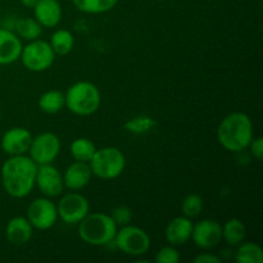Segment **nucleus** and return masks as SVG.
Segmentation results:
<instances>
[{
    "instance_id": "obj_11",
    "label": "nucleus",
    "mask_w": 263,
    "mask_h": 263,
    "mask_svg": "<svg viewBox=\"0 0 263 263\" xmlns=\"http://www.w3.org/2000/svg\"><path fill=\"white\" fill-rule=\"evenodd\" d=\"M35 185L46 198L58 197L63 192V176L51 163L40 164L37 166Z\"/></svg>"
},
{
    "instance_id": "obj_2",
    "label": "nucleus",
    "mask_w": 263,
    "mask_h": 263,
    "mask_svg": "<svg viewBox=\"0 0 263 263\" xmlns=\"http://www.w3.org/2000/svg\"><path fill=\"white\" fill-rule=\"evenodd\" d=\"M253 138V123L249 116L243 112L230 113L218 125V143L229 152L244 151Z\"/></svg>"
},
{
    "instance_id": "obj_29",
    "label": "nucleus",
    "mask_w": 263,
    "mask_h": 263,
    "mask_svg": "<svg viewBox=\"0 0 263 263\" xmlns=\"http://www.w3.org/2000/svg\"><path fill=\"white\" fill-rule=\"evenodd\" d=\"M110 217L115 220V222L117 225L125 226L130 223L131 218H133V213H131L130 208L125 207V205H120V207L113 210V213L110 215Z\"/></svg>"
},
{
    "instance_id": "obj_16",
    "label": "nucleus",
    "mask_w": 263,
    "mask_h": 263,
    "mask_svg": "<svg viewBox=\"0 0 263 263\" xmlns=\"http://www.w3.org/2000/svg\"><path fill=\"white\" fill-rule=\"evenodd\" d=\"M33 9L35 20L43 27L53 28L62 20V7L58 0H37Z\"/></svg>"
},
{
    "instance_id": "obj_26",
    "label": "nucleus",
    "mask_w": 263,
    "mask_h": 263,
    "mask_svg": "<svg viewBox=\"0 0 263 263\" xmlns=\"http://www.w3.org/2000/svg\"><path fill=\"white\" fill-rule=\"evenodd\" d=\"M203 210V199L198 194H189L184 198L181 203L182 216L187 218H194L200 215Z\"/></svg>"
},
{
    "instance_id": "obj_27",
    "label": "nucleus",
    "mask_w": 263,
    "mask_h": 263,
    "mask_svg": "<svg viewBox=\"0 0 263 263\" xmlns=\"http://www.w3.org/2000/svg\"><path fill=\"white\" fill-rule=\"evenodd\" d=\"M180 254L174 246H167L159 249L156 254L157 263H179Z\"/></svg>"
},
{
    "instance_id": "obj_12",
    "label": "nucleus",
    "mask_w": 263,
    "mask_h": 263,
    "mask_svg": "<svg viewBox=\"0 0 263 263\" xmlns=\"http://www.w3.org/2000/svg\"><path fill=\"white\" fill-rule=\"evenodd\" d=\"M192 239L199 248H213L222 240V226L215 220H202L197 225H193Z\"/></svg>"
},
{
    "instance_id": "obj_15",
    "label": "nucleus",
    "mask_w": 263,
    "mask_h": 263,
    "mask_svg": "<svg viewBox=\"0 0 263 263\" xmlns=\"http://www.w3.org/2000/svg\"><path fill=\"white\" fill-rule=\"evenodd\" d=\"M33 226L31 225L27 217L17 216V217L10 218L9 222L5 226V236L7 240L13 246H25L32 238Z\"/></svg>"
},
{
    "instance_id": "obj_7",
    "label": "nucleus",
    "mask_w": 263,
    "mask_h": 263,
    "mask_svg": "<svg viewBox=\"0 0 263 263\" xmlns=\"http://www.w3.org/2000/svg\"><path fill=\"white\" fill-rule=\"evenodd\" d=\"M115 241L121 252L134 257L143 256L151 248V236L138 226L125 225L121 230H117Z\"/></svg>"
},
{
    "instance_id": "obj_17",
    "label": "nucleus",
    "mask_w": 263,
    "mask_h": 263,
    "mask_svg": "<svg viewBox=\"0 0 263 263\" xmlns=\"http://www.w3.org/2000/svg\"><path fill=\"white\" fill-rule=\"evenodd\" d=\"M22 43L14 32L0 28V66L14 63L22 53Z\"/></svg>"
},
{
    "instance_id": "obj_5",
    "label": "nucleus",
    "mask_w": 263,
    "mask_h": 263,
    "mask_svg": "<svg viewBox=\"0 0 263 263\" xmlns=\"http://www.w3.org/2000/svg\"><path fill=\"white\" fill-rule=\"evenodd\" d=\"M89 166L94 176L102 180H113L120 176L126 167V157L116 146L97 149Z\"/></svg>"
},
{
    "instance_id": "obj_28",
    "label": "nucleus",
    "mask_w": 263,
    "mask_h": 263,
    "mask_svg": "<svg viewBox=\"0 0 263 263\" xmlns=\"http://www.w3.org/2000/svg\"><path fill=\"white\" fill-rule=\"evenodd\" d=\"M153 120L152 118H145V117H138L133 118L131 121H128L126 123V128L131 133H145L153 125Z\"/></svg>"
},
{
    "instance_id": "obj_31",
    "label": "nucleus",
    "mask_w": 263,
    "mask_h": 263,
    "mask_svg": "<svg viewBox=\"0 0 263 263\" xmlns=\"http://www.w3.org/2000/svg\"><path fill=\"white\" fill-rule=\"evenodd\" d=\"M193 261L194 263H221V258L212 253H200Z\"/></svg>"
},
{
    "instance_id": "obj_33",
    "label": "nucleus",
    "mask_w": 263,
    "mask_h": 263,
    "mask_svg": "<svg viewBox=\"0 0 263 263\" xmlns=\"http://www.w3.org/2000/svg\"><path fill=\"white\" fill-rule=\"evenodd\" d=\"M0 120H2V112H0Z\"/></svg>"
},
{
    "instance_id": "obj_9",
    "label": "nucleus",
    "mask_w": 263,
    "mask_h": 263,
    "mask_svg": "<svg viewBox=\"0 0 263 263\" xmlns=\"http://www.w3.org/2000/svg\"><path fill=\"white\" fill-rule=\"evenodd\" d=\"M58 217L63 222L74 225L86 217L90 212V204L86 197L79 193H68L63 195L57 205Z\"/></svg>"
},
{
    "instance_id": "obj_30",
    "label": "nucleus",
    "mask_w": 263,
    "mask_h": 263,
    "mask_svg": "<svg viewBox=\"0 0 263 263\" xmlns=\"http://www.w3.org/2000/svg\"><path fill=\"white\" fill-rule=\"evenodd\" d=\"M249 148H251V153L257 161H262L263 158V139L259 138H253V140L249 144Z\"/></svg>"
},
{
    "instance_id": "obj_19",
    "label": "nucleus",
    "mask_w": 263,
    "mask_h": 263,
    "mask_svg": "<svg viewBox=\"0 0 263 263\" xmlns=\"http://www.w3.org/2000/svg\"><path fill=\"white\" fill-rule=\"evenodd\" d=\"M246 235V225L239 218H230L222 226V239H225V241L229 246L238 247L239 244L243 243Z\"/></svg>"
},
{
    "instance_id": "obj_3",
    "label": "nucleus",
    "mask_w": 263,
    "mask_h": 263,
    "mask_svg": "<svg viewBox=\"0 0 263 263\" xmlns=\"http://www.w3.org/2000/svg\"><path fill=\"white\" fill-rule=\"evenodd\" d=\"M118 225L107 213H87L79 222V236L89 246H107L115 240Z\"/></svg>"
},
{
    "instance_id": "obj_23",
    "label": "nucleus",
    "mask_w": 263,
    "mask_h": 263,
    "mask_svg": "<svg viewBox=\"0 0 263 263\" xmlns=\"http://www.w3.org/2000/svg\"><path fill=\"white\" fill-rule=\"evenodd\" d=\"M69 149H71V156L73 157L74 161L89 163L97 151V146L90 139L77 138L72 141Z\"/></svg>"
},
{
    "instance_id": "obj_4",
    "label": "nucleus",
    "mask_w": 263,
    "mask_h": 263,
    "mask_svg": "<svg viewBox=\"0 0 263 263\" xmlns=\"http://www.w3.org/2000/svg\"><path fill=\"white\" fill-rule=\"evenodd\" d=\"M64 98H66V107L73 115L82 116V117L94 115L99 109L102 103L99 89L89 81H79L73 84L67 90Z\"/></svg>"
},
{
    "instance_id": "obj_21",
    "label": "nucleus",
    "mask_w": 263,
    "mask_h": 263,
    "mask_svg": "<svg viewBox=\"0 0 263 263\" xmlns=\"http://www.w3.org/2000/svg\"><path fill=\"white\" fill-rule=\"evenodd\" d=\"M50 46L55 55H67L72 51L74 46V37L71 31L58 30L51 35Z\"/></svg>"
},
{
    "instance_id": "obj_14",
    "label": "nucleus",
    "mask_w": 263,
    "mask_h": 263,
    "mask_svg": "<svg viewBox=\"0 0 263 263\" xmlns=\"http://www.w3.org/2000/svg\"><path fill=\"white\" fill-rule=\"evenodd\" d=\"M192 220L185 217V216H180V217H176L170 221L166 228V231H164V236H166V240L170 246L179 247L184 246V244H186L192 239Z\"/></svg>"
},
{
    "instance_id": "obj_10",
    "label": "nucleus",
    "mask_w": 263,
    "mask_h": 263,
    "mask_svg": "<svg viewBox=\"0 0 263 263\" xmlns=\"http://www.w3.org/2000/svg\"><path fill=\"white\" fill-rule=\"evenodd\" d=\"M27 220L37 230H49L58 220L57 205L48 198H37L27 208Z\"/></svg>"
},
{
    "instance_id": "obj_20",
    "label": "nucleus",
    "mask_w": 263,
    "mask_h": 263,
    "mask_svg": "<svg viewBox=\"0 0 263 263\" xmlns=\"http://www.w3.org/2000/svg\"><path fill=\"white\" fill-rule=\"evenodd\" d=\"M63 107H66V98H64L63 92L58 91V90H49L39 98V108L44 113L55 115V113L61 112Z\"/></svg>"
},
{
    "instance_id": "obj_13",
    "label": "nucleus",
    "mask_w": 263,
    "mask_h": 263,
    "mask_svg": "<svg viewBox=\"0 0 263 263\" xmlns=\"http://www.w3.org/2000/svg\"><path fill=\"white\" fill-rule=\"evenodd\" d=\"M32 135L25 127H12L2 138V149L8 156H22L28 152Z\"/></svg>"
},
{
    "instance_id": "obj_24",
    "label": "nucleus",
    "mask_w": 263,
    "mask_h": 263,
    "mask_svg": "<svg viewBox=\"0 0 263 263\" xmlns=\"http://www.w3.org/2000/svg\"><path fill=\"white\" fill-rule=\"evenodd\" d=\"M238 263H263V251L256 243H240L235 253Z\"/></svg>"
},
{
    "instance_id": "obj_8",
    "label": "nucleus",
    "mask_w": 263,
    "mask_h": 263,
    "mask_svg": "<svg viewBox=\"0 0 263 263\" xmlns=\"http://www.w3.org/2000/svg\"><path fill=\"white\" fill-rule=\"evenodd\" d=\"M61 152V140L53 133H43L32 138L28 148L30 158L37 166L53 163Z\"/></svg>"
},
{
    "instance_id": "obj_32",
    "label": "nucleus",
    "mask_w": 263,
    "mask_h": 263,
    "mask_svg": "<svg viewBox=\"0 0 263 263\" xmlns=\"http://www.w3.org/2000/svg\"><path fill=\"white\" fill-rule=\"evenodd\" d=\"M23 4V7L26 8H33L35 7V4L37 3V0H21Z\"/></svg>"
},
{
    "instance_id": "obj_22",
    "label": "nucleus",
    "mask_w": 263,
    "mask_h": 263,
    "mask_svg": "<svg viewBox=\"0 0 263 263\" xmlns=\"http://www.w3.org/2000/svg\"><path fill=\"white\" fill-rule=\"evenodd\" d=\"M74 7L87 14H102L112 10L117 5L118 0H72Z\"/></svg>"
},
{
    "instance_id": "obj_18",
    "label": "nucleus",
    "mask_w": 263,
    "mask_h": 263,
    "mask_svg": "<svg viewBox=\"0 0 263 263\" xmlns=\"http://www.w3.org/2000/svg\"><path fill=\"white\" fill-rule=\"evenodd\" d=\"M91 176L92 172L89 163L76 161L69 164L64 172L63 184L69 190H81L89 185Z\"/></svg>"
},
{
    "instance_id": "obj_6",
    "label": "nucleus",
    "mask_w": 263,
    "mask_h": 263,
    "mask_svg": "<svg viewBox=\"0 0 263 263\" xmlns=\"http://www.w3.org/2000/svg\"><path fill=\"white\" fill-rule=\"evenodd\" d=\"M20 58L22 59L23 66L28 71L44 72L53 66L55 53L48 41L35 39L31 40L27 45L22 46Z\"/></svg>"
},
{
    "instance_id": "obj_25",
    "label": "nucleus",
    "mask_w": 263,
    "mask_h": 263,
    "mask_svg": "<svg viewBox=\"0 0 263 263\" xmlns=\"http://www.w3.org/2000/svg\"><path fill=\"white\" fill-rule=\"evenodd\" d=\"M15 31L20 37L31 41L39 39V36L43 32V26L35 18H22V20L17 21Z\"/></svg>"
},
{
    "instance_id": "obj_1",
    "label": "nucleus",
    "mask_w": 263,
    "mask_h": 263,
    "mask_svg": "<svg viewBox=\"0 0 263 263\" xmlns=\"http://www.w3.org/2000/svg\"><path fill=\"white\" fill-rule=\"evenodd\" d=\"M37 164L28 156H10L2 166V184L12 198L22 199L35 186Z\"/></svg>"
}]
</instances>
